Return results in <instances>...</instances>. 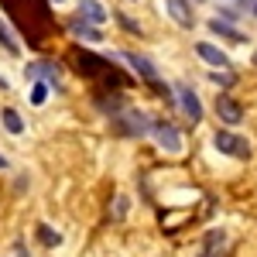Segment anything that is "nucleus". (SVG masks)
I'll use <instances>...</instances> for the list:
<instances>
[{
    "mask_svg": "<svg viewBox=\"0 0 257 257\" xmlns=\"http://www.w3.org/2000/svg\"><path fill=\"white\" fill-rule=\"evenodd\" d=\"M59 72H62V69H59V65H55V62H45V59H41V62H31V65H24V76H28V79H31V82H48V86H59Z\"/></svg>",
    "mask_w": 257,
    "mask_h": 257,
    "instance_id": "5",
    "label": "nucleus"
},
{
    "mask_svg": "<svg viewBox=\"0 0 257 257\" xmlns=\"http://www.w3.org/2000/svg\"><path fill=\"white\" fill-rule=\"evenodd\" d=\"M151 138L158 141V148H165L168 155L182 151V134L175 131V123H168V120H151Z\"/></svg>",
    "mask_w": 257,
    "mask_h": 257,
    "instance_id": "2",
    "label": "nucleus"
},
{
    "mask_svg": "<svg viewBox=\"0 0 257 257\" xmlns=\"http://www.w3.org/2000/svg\"><path fill=\"white\" fill-rule=\"evenodd\" d=\"M120 59L127 62L134 72H138L144 82H151V86H161V79H158V69H155V62L151 59H144V55H138V52H120Z\"/></svg>",
    "mask_w": 257,
    "mask_h": 257,
    "instance_id": "4",
    "label": "nucleus"
},
{
    "mask_svg": "<svg viewBox=\"0 0 257 257\" xmlns=\"http://www.w3.org/2000/svg\"><path fill=\"white\" fill-rule=\"evenodd\" d=\"M213 82H216V86H233V82H237V76H233V72H230V69H223V72H213Z\"/></svg>",
    "mask_w": 257,
    "mask_h": 257,
    "instance_id": "17",
    "label": "nucleus"
},
{
    "mask_svg": "<svg viewBox=\"0 0 257 257\" xmlns=\"http://www.w3.org/2000/svg\"><path fill=\"white\" fill-rule=\"evenodd\" d=\"M0 168H7V161H4V155H0Z\"/></svg>",
    "mask_w": 257,
    "mask_h": 257,
    "instance_id": "21",
    "label": "nucleus"
},
{
    "mask_svg": "<svg viewBox=\"0 0 257 257\" xmlns=\"http://www.w3.org/2000/svg\"><path fill=\"white\" fill-rule=\"evenodd\" d=\"M213 144L219 148V155H230V158H237V161L250 158V141L233 134V131H216L213 134Z\"/></svg>",
    "mask_w": 257,
    "mask_h": 257,
    "instance_id": "1",
    "label": "nucleus"
},
{
    "mask_svg": "<svg viewBox=\"0 0 257 257\" xmlns=\"http://www.w3.org/2000/svg\"><path fill=\"white\" fill-rule=\"evenodd\" d=\"M223 250H226V233H223V230H209L199 257H223Z\"/></svg>",
    "mask_w": 257,
    "mask_h": 257,
    "instance_id": "11",
    "label": "nucleus"
},
{
    "mask_svg": "<svg viewBox=\"0 0 257 257\" xmlns=\"http://www.w3.org/2000/svg\"><path fill=\"white\" fill-rule=\"evenodd\" d=\"M69 31H72L76 38H86V41H99V38H103V35H99V28H96V24H89V21H82V18L69 21Z\"/></svg>",
    "mask_w": 257,
    "mask_h": 257,
    "instance_id": "12",
    "label": "nucleus"
},
{
    "mask_svg": "<svg viewBox=\"0 0 257 257\" xmlns=\"http://www.w3.org/2000/svg\"><path fill=\"white\" fill-rule=\"evenodd\" d=\"M196 55H199L202 62H209L213 69H230V59L219 52L216 45H209V41H196Z\"/></svg>",
    "mask_w": 257,
    "mask_h": 257,
    "instance_id": "8",
    "label": "nucleus"
},
{
    "mask_svg": "<svg viewBox=\"0 0 257 257\" xmlns=\"http://www.w3.org/2000/svg\"><path fill=\"white\" fill-rule=\"evenodd\" d=\"M48 89H52V86H48V82H35V89H31V103H35V106H45V99H48Z\"/></svg>",
    "mask_w": 257,
    "mask_h": 257,
    "instance_id": "16",
    "label": "nucleus"
},
{
    "mask_svg": "<svg viewBox=\"0 0 257 257\" xmlns=\"http://www.w3.org/2000/svg\"><path fill=\"white\" fill-rule=\"evenodd\" d=\"M254 14H257V7H254Z\"/></svg>",
    "mask_w": 257,
    "mask_h": 257,
    "instance_id": "23",
    "label": "nucleus"
},
{
    "mask_svg": "<svg viewBox=\"0 0 257 257\" xmlns=\"http://www.w3.org/2000/svg\"><path fill=\"white\" fill-rule=\"evenodd\" d=\"M209 28H213V31H219V35H226V38H240L237 31H233V28H230V24H226V21H209Z\"/></svg>",
    "mask_w": 257,
    "mask_h": 257,
    "instance_id": "18",
    "label": "nucleus"
},
{
    "mask_svg": "<svg viewBox=\"0 0 257 257\" xmlns=\"http://www.w3.org/2000/svg\"><path fill=\"white\" fill-rule=\"evenodd\" d=\"M79 18L99 28V24H103V21L110 18V14H106V7H103L99 0H79Z\"/></svg>",
    "mask_w": 257,
    "mask_h": 257,
    "instance_id": "9",
    "label": "nucleus"
},
{
    "mask_svg": "<svg viewBox=\"0 0 257 257\" xmlns=\"http://www.w3.org/2000/svg\"><path fill=\"white\" fill-rule=\"evenodd\" d=\"M120 123L127 127V134H138V138H148V134H151V120L144 117L141 110H127V113L120 117Z\"/></svg>",
    "mask_w": 257,
    "mask_h": 257,
    "instance_id": "7",
    "label": "nucleus"
},
{
    "mask_svg": "<svg viewBox=\"0 0 257 257\" xmlns=\"http://www.w3.org/2000/svg\"><path fill=\"white\" fill-rule=\"evenodd\" d=\"M0 120H4V127H7L11 134H21V131H24L21 113H18V110H11V106H4V110H0Z\"/></svg>",
    "mask_w": 257,
    "mask_h": 257,
    "instance_id": "14",
    "label": "nucleus"
},
{
    "mask_svg": "<svg viewBox=\"0 0 257 257\" xmlns=\"http://www.w3.org/2000/svg\"><path fill=\"white\" fill-rule=\"evenodd\" d=\"M127 206H131V199H127V196H117V202H113V219H123V216H127Z\"/></svg>",
    "mask_w": 257,
    "mask_h": 257,
    "instance_id": "19",
    "label": "nucleus"
},
{
    "mask_svg": "<svg viewBox=\"0 0 257 257\" xmlns=\"http://www.w3.org/2000/svg\"><path fill=\"white\" fill-rule=\"evenodd\" d=\"M175 99H178V106H182V113L192 120V123H199V120H202V103H199V93L189 86V82H175Z\"/></svg>",
    "mask_w": 257,
    "mask_h": 257,
    "instance_id": "3",
    "label": "nucleus"
},
{
    "mask_svg": "<svg viewBox=\"0 0 257 257\" xmlns=\"http://www.w3.org/2000/svg\"><path fill=\"white\" fill-rule=\"evenodd\" d=\"M254 62H257V55H254Z\"/></svg>",
    "mask_w": 257,
    "mask_h": 257,
    "instance_id": "24",
    "label": "nucleus"
},
{
    "mask_svg": "<svg viewBox=\"0 0 257 257\" xmlns=\"http://www.w3.org/2000/svg\"><path fill=\"white\" fill-rule=\"evenodd\" d=\"M38 240L45 243V247H59V243H62V237L55 233V230H52V226H45V223L38 226Z\"/></svg>",
    "mask_w": 257,
    "mask_h": 257,
    "instance_id": "15",
    "label": "nucleus"
},
{
    "mask_svg": "<svg viewBox=\"0 0 257 257\" xmlns=\"http://www.w3.org/2000/svg\"><path fill=\"white\" fill-rule=\"evenodd\" d=\"M117 18H120V24H123L127 31H134V35H141V28H138V24H134L131 18H127V14H117Z\"/></svg>",
    "mask_w": 257,
    "mask_h": 257,
    "instance_id": "20",
    "label": "nucleus"
},
{
    "mask_svg": "<svg viewBox=\"0 0 257 257\" xmlns=\"http://www.w3.org/2000/svg\"><path fill=\"white\" fill-rule=\"evenodd\" d=\"M216 113H219V120H223V123H240V120H243V110H240V103L230 96V93H219Z\"/></svg>",
    "mask_w": 257,
    "mask_h": 257,
    "instance_id": "6",
    "label": "nucleus"
},
{
    "mask_svg": "<svg viewBox=\"0 0 257 257\" xmlns=\"http://www.w3.org/2000/svg\"><path fill=\"white\" fill-rule=\"evenodd\" d=\"M165 7H168V14L175 18V24H182V28H192V24H196V14H192L189 0H168Z\"/></svg>",
    "mask_w": 257,
    "mask_h": 257,
    "instance_id": "10",
    "label": "nucleus"
},
{
    "mask_svg": "<svg viewBox=\"0 0 257 257\" xmlns=\"http://www.w3.org/2000/svg\"><path fill=\"white\" fill-rule=\"evenodd\" d=\"M0 45H4V52H7V55H18V52H21L18 35L11 31V24H7L4 18H0Z\"/></svg>",
    "mask_w": 257,
    "mask_h": 257,
    "instance_id": "13",
    "label": "nucleus"
},
{
    "mask_svg": "<svg viewBox=\"0 0 257 257\" xmlns=\"http://www.w3.org/2000/svg\"><path fill=\"white\" fill-rule=\"evenodd\" d=\"M55 4H62V0H55Z\"/></svg>",
    "mask_w": 257,
    "mask_h": 257,
    "instance_id": "22",
    "label": "nucleus"
}]
</instances>
